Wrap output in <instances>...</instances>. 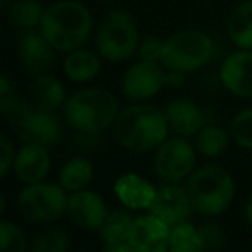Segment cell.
I'll use <instances>...</instances> for the list:
<instances>
[{
	"mask_svg": "<svg viewBox=\"0 0 252 252\" xmlns=\"http://www.w3.org/2000/svg\"><path fill=\"white\" fill-rule=\"evenodd\" d=\"M156 187L137 173L121 175L114 183V193L128 209H149L156 197Z\"/></svg>",
	"mask_w": 252,
	"mask_h": 252,
	"instance_id": "cell-19",
	"label": "cell"
},
{
	"mask_svg": "<svg viewBox=\"0 0 252 252\" xmlns=\"http://www.w3.org/2000/svg\"><path fill=\"white\" fill-rule=\"evenodd\" d=\"M32 249L35 252H66L69 249V235L63 228H49L33 237Z\"/></svg>",
	"mask_w": 252,
	"mask_h": 252,
	"instance_id": "cell-27",
	"label": "cell"
},
{
	"mask_svg": "<svg viewBox=\"0 0 252 252\" xmlns=\"http://www.w3.org/2000/svg\"><path fill=\"white\" fill-rule=\"evenodd\" d=\"M147 211L166 221L169 226H175L189 220L193 204L187 187L183 189L178 183H164L156 190V197Z\"/></svg>",
	"mask_w": 252,
	"mask_h": 252,
	"instance_id": "cell-11",
	"label": "cell"
},
{
	"mask_svg": "<svg viewBox=\"0 0 252 252\" xmlns=\"http://www.w3.org/2000/svg\"><path fill=\"white\" fill-rule=\"evenodd\" d=\"M94 19L88 7L78 0H59L43 12L38 30L57 52H71L88 40Z\"/></svg>",
	"mask_w": 252,
	"mask_h": 252,
	"instance_id": "cell-2",
	"label": "cell"
},
{
	"mask_svg": "<svg viewBox=\"0 0 252 252\" xmlns=\"http://www.w3.org/2000/svg\"><path fill=\"white\" fill-rule=\"evenodd\" d=\"M66 192L61 183H30L19 192L16 206L30 223H54L67 211Z\"/></svg>",
	"mask_w": 252,
	"mask_h": 252,
	"instance_id": "cell-7",
	"label": "cell"
},
{
	"mask_svg": "<svg viewBox=\"0 0 252 252\" xmlns=\"http://www.w3.org/2000/svg\"><path fill=\"white\" fill-rule=\"evenodd\" d=\"M66 123L83 135H100L114 125L119 102L104 88H85L73 94L63 105Z\"/></svg>",
	"mask_w": 252,
	"mask_h": 252,
	"instance_id": "cell-3",
	"label": "cell"
},
{
	"mask_svg": "<svg viewBox=\"0 0 252 252\" xmlns=\"http://www.w3.org/2000/svg\"><path fill=\"white\" fill-rule=\"evenodd\" d=\"M43 12L40 0H14L7 9V16L11 25L18 26L21 30L38 28L42 23Z\"/></svg>",
	"mask_w": 252,
	"mask_h": 252,
	"instance_id": "cell-25",
	"label": "cell"
},
{
	"mask_svg": "<svg viewBox=\"0 0 252 252\" xmlns=\"http://www.w3.org/2000/svg\"><path fill=\"white\" fill-rule=\"evenodd\" d=\"M185 76L187 73L178 69H169L166 67V87H171V88H178L185 83Z\"/></svg>",
	"mask_w": 252,
	"mask_h": 252,
	"instance_id": "cell-33",
	"label": "cell"
},
{
	"mask_svg": "<svg viewBox=\"0 0 252 252\" xmlns=\"http://www.w3.org/2000/svg\"><path fill=\"white\" fill-rule=\"evenodd\" d=\"M221 83L238 98H252V50L238 49L221 64Z\"/></svg>",
	"mask_w": 252,
	"mask_h": 252,
	"instance_id": "cell-15",
	"label": "cell"
},
{
	"mask_svg": "<svg viewBox=\"0 0 252 252\" xmlns=\"http://www.w3.org/2000/svg\"><path fill=\"white\" fill-rule=\"evenodd\" d=\"M166 121L169 130L175 131L180 137H192L197 135L206 123L204 111L190 98H175L164 107Z\"/></svg>",
	"mask_w": 252,
	"mask_h": 252,
	"instance_id": "cell-16",
	"label": "cell"
},
{
	"mask_svg": "<svg viewBox=\"0 0 252 252\" xmlns=\"http://www.w3.org/2000/svg\"><path fill=\"white\" fill-rule=\"evenodd\" d=\"M19 135L25 144H38L47 149L59 145L63 140V123L54 111L33 105L32 112L19 128Z\"/></svg>",
	"mask_w": 252,
	"mask_h": 252,
	"instance_id": "cell-12",
	"label": "cell"
},
{
	"mask_svg": "<svg viewBox=\"0 0 252 252\" xmlns=\"http://www.w3.org/2000/svg\"><path fill=\"white\" fill-rule=\"evenodd\" d=\"M112 128L118 144L133 152L158 149L169 131L164 111L145 102H135L121 109Z\"/></svg>",
	"mask_w": 252,
	"mask_h": 252,
	"instance_id": "cell-1",
	"label": "cell"
},
{
	"mask_svg": "<svg viewBox=\"0 0 252 252\" xmlns=\"http://www.w3.org/2000/svg\"><path fill=\"white\" fill-rule=\"evenodd\" d=\"M133 220L128 211L116 209L107 214L100 231L104 251L107 252H135L131 247V226Z\"/></svg>",
	"mask_w": 252,
	"mask_h": 252,
	"instance_id": "cell-18",
	"label": "cell"
},
{
	"mask_svg": "<svg viewBox=\"0 0 252 252\" xmlns=\"http://www.w3.org/2000/svg\"><path fill=\"white\" fill-rule=\"evenodd\" d=\"M166 87V67L156 61H137L121 80V92L133 102L156 97Z\"/></svg>",
	"mask_w": 252,
	"mask_h": 252,
	"instance_id": "cell-9",
	"label": "cell"
},
{
	"mask_svg": "<svg viewBox=\"0 0 252 252\" xmlns=\"http://www.w3.org/2000/svg\"><path fill=\"white\" fill-rule=\"evenodd\" d=\"M214 42L207 33L195 28H185L164 40L162 66L183 73L199 71L213 59Z\"/></svg>",
	"mask_w": 252,
	"mask_h": 252,
	"instance_id": "cell-5",
	"label": "cell"
},
{
	"mask_svg": "<svg viewBox=\"0 0 252 252\" xmlns=\"http://www.w3.org/2000/svg\"><path fill=\"white\" fill-rule=\"evenodd\" d=\"M102 2H107V0H102Z\"/></svg>",
	"mask_w": 252,
	"mask_h": 252,
	"instance_id": "cell-35",
	"label": "cell"
},
{
	"mask_svg": "<svg viewBox=\"0 0 252 252\" xmlns=\"http://www.w3.org/2000/svg\"><path fill=\"white\" fill-rule=\"evenodd\" d=\"M0 247L5 252H25L28 249L25 233L21 228L7 220H2L0 223Z\"/></svg>",
	"mask_w": 252,
	"mask_h": 252,
	"instance_id": "cell-29",
	"label": "cell"
},
{
	"mask_svg": "<svg viewBox=\"0 0 252 252\" xmlns=\"http://www.w3.org/2000/svg\"><path fill=\"white\" fill-rule=\"evenodd\" d=\"M0 154H2V166H0V176L5 178V176L11 173V169H14V161H16V152L14 144L7 135H2L0 137Z\"/></svg>",
	"mask_w": 252,
	"mask_h": 252,
	"instance_id": "cell-32",
	"label": "cell"
},
{
	"mask_svg": "<svg viewBox=\"0 0 252 252\" xmlns=\"http://www.w3.org/2000/svg\"><path fill=\"white\" fill-rule=\"evenodd\" d=\"M169 251L173 252H202V235L197 226L189 221H183L171 226V242Z\"/></svg>",
	"mask_w": 252,
	"mask_h": 252,
	"instance_id": "cell-26",
	"label": "cell"
},
{
	"mask_svg": "<svg viewBox=\"0 0 252 252\" xmlns=\"http://www.w3.org/2000/svg\"><path fill=\"white\" fill-rule=\"evenodd\" d=\"M187 190L197 213L218 216L230 207L235 197V182L223 166L207 164L187 178Z\"/></svg>",
	"mask_w": 252,
	"mask_h": 252,
	"instance_id": "cell-4",
	"label": "cell"
},
{
	"mask_svg": "<svg viewBox=\"0 0 252 252\" xmlns=\"http://www.w3.org/2000/svg\"><path fill=\"white\" fill-rule=\"evenodd\" d=\"M50 169L49 149L38 144H25L14 161V173L23 183L43 182Z\"/></svg>",
	"mask_w": 252,
	"mask_h": 252,
	"instance_id": "cell-17",
	"label": "cell"
},
{
	"mask_svg": "<svg viewBox=\"0 0 252 252\" xmlns=\"http://www.w3.org/2000/svg\"><path fill=\"white\" fill-rule=\"evenodd\" d=\"M95 43L100 57L111 63H123L135 56L140 43L135 18L123 9L107 12L97 30Z\"/></svg>",
	"mask_w": 252,
	"mask_h": 252,
	"instance_id": "cell-6",
	"label": "cell"
},
{
	"mask_svg": "<svg viewBox=\"0 0 252 252\" xmlns=\"http://www.w3.org/2000/svg\"><path fill=\"white\" fill-rule=\"evenodd\" d=\"M231 135L221 126L206 125L199 133L195 135V147L206 158H220L226 152L230 145Z\"/></svg>",
	"mask_w": 252,
	"mask_h": 252,
	"instance_id": "cell-24",
	"label": "cell"
},
{
	"mask_svg": "<svg viewBox=\"0 0 252 252\" xmlns=\"http://www.w3.org/2000/svg\"><path fill=\"white\" fill-rule=\"evenodd\" d=\"M64 73L74 83H87L94 80L100 71V59L95 52L87 49H76L67 52L64 59Z\"/></svg>",
	"mask_w": 252,
	"mask_h": 252,
	"instance_id": "cell-20",
	"label": "cell"
},
{
	"mask_svg": "<svg viewBox=\"0 0 252 252\" xmlns=\"http://www.w3.org/2000/svg\"><path fill=\"white\" fill-rule=\"evenodd\" d=\"M245 220H247V223L252 226V195L249 197V200H247V204H245Z\"/></svg>",
	"mask_w": 252,
	"mask_h": 252,
	"instance_id": "cell-34",
	"label": "cell"
},
{
	"mask_svg": "<svg viewBox=\"0 0 252 252\" xmlns=\"http://www.w3.org/2000/svg\"><path fill=\"white\" fill-rule=\"evenodd\" d=\"M226 32L235 47L252 50V0L242 2L231 11Z\"/></svg>",
	"mask_w": 252,
	"mask_h": 252,
	"instance_id": "cell-22",
	"label": "cell"
},
{
	"mask_svg": "<svg viewBox=\"0 0 252 252\" xmlns=\"http://www.w3.org/2000/svg\"><path fill=\"white\" fill-rule=\"evenodd\" d=\"M200 235H202V244L204 251H220L224 245V235L220 224L214 221H207L199 228Z\"/></svg>",
	"mask_w": 252,
	"mask_h": 252,
	"instance_id": "cell-30",
	"label": "cell"
},
{
	"mask_svg": "<svg viewBox=\"0 0 252 252\" xmlns=\"http://www.w3.org/2000/svg\"><path fill=\"white\" fill-rule=\"evenodd\" d=\"M230 135L242 149L252 151V107L242 109L230 123Z\"/></svg>",
	"mask_w": 252,
	"mask_h": 252,
	"instance_id": "cell-28",
	"label": "cell"
},
{
	"mask_svg": "<svg viewBox=\"0 0 252 252\" xmlns=\"http://www.w3.org/2000/svg\"><path fill=\"white\" fill-rule=\"evenodd\" d=\"M131 247L135 252H164L169 251L171 226L154 214H145L133 220Z\"/></svg>",
	"mask_w": 252,
	"mask_h": 252,
	"instance_id": "cell-13",
	"label": "cell"
},
{
	"mask_svg": "<svg viewBox=\"0 0 252 252\" xmlns=\"http://www.w3.org/2000/svg\"><path fill=\"white\" fill-rule=\"evenodd\" d=\"M94 180V166L85 158H73L61 168L59 183L67 192L87 189Z\"/></svg>",
	"mask_w": 252,
	"mask_h": 252,
	"instance_id": "cell-23",
	"label": "cell"
},
{
	"mask_svg": "<svg viewBox=\"0 0 252 252\" xmlns=\"http://www.w3.org/2000/svg\"><path fill=\"white\" fill-rule=\"evenodd\" d=\"M32 97L35 100L36 107L56 111L57 107L64 105L66 98V90L64 85L52 74H36L32 81Z\"/></svg>",
	"mask_w": 252,
	"mask_h": 252,
	"instance_id": "cell-21",
	"label": "cell"
},
{
	"mask_svg": "<svg viewBox=\"0 0 252 252\" xmlns=\"http://www.w3.org/2000/svg\"><path fill=\"white\" fill-rule=\"evenodd\" d=\"M66 214L78 228L88 231H97L102 228L107 218V207L102 197L92 190H78L67 199Z\"/></svg>",
	"mask_w": 252,
	"mask_h": 252,
	"instance_id": "cell-14",
	"label": "cell"
},
{
	"mask_svg": "<svg viewBox=\"0 0 252 252\" xmlns=\"http://www.w3.org/2000/svg\"><path fill=\"white\" fill-rule=\"evenodd\" d=\"M56 52L57 50L50 45L38 28L23 30L19 35L18 57L26 74L36 76V74L47 73L52 67Z\"/></svg>",
	"mask_w": 252,
	"mask_h": 252,
	"instance_id": "cell-10",
	"label": "cell"
},
{
	"mask_svg": "<svg viewBox=\"0 0 252 252\" xmlns=\"http://www.w3.org/2000/svg\"><path fill=\"white\" fill-rule=\"evenodd\" d=\"M162 49H164V40L149 36L145 40H140L135 56L138 57V61H156V63H161Z\"/></svg>",
	"mask_w": 252,
	"mask_h": 252,
	"instance_id": "cell-31",
	"label": "cell"
},
{
	"mask_svg": "<svg viewBox=\"0 0 252 252\" xmlns=\"http://www.w3.org/2000/svg\"><path fill=\"white\" fill-rule=\"evenodd\" d=\"M154 171L162 183H180L195 169V151L183 138H166L154 156Z\"/></svg>",
	"mask_w": 252,
	"mask_h": 252,
	"instance_id": "cell-8",
	"label": "cell"
}]
</instances>
